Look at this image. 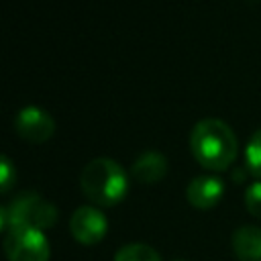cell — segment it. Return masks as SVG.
Here are the masks:
<instances>
[{
    "instance_id": "6da1fadb",
    "label": "cell",
    "mask_w": 261,
    "mask_h": 261,
    "mask_svg": "<svg viewBox=\"0 0 261 261\" xmlns=\"http://www.w3.org/2000/svg\"><path fill=\"white\" fill-rule=\"evenodd\" d=\"M190 151L202 167L210 171H224L237 159L239 143L224 120L202 118L190 133Z\"/></svg>"
},
{
    "instance_id": "7a4b0ae2",
    "label": "cell",
    "mask_w": 261,
    "mask_h": 261,
    "mask_svg": "<svg viewBox=\"0 0 261 261\" xmlns=\"http://www.w3.org/2000/svg\"><path fill=\"white\" fill-rule=\"evenodd\" d=\"M80 188L92 204L114 206L126 196L128 175L118 161L110 157H96L84 165L80 173Z\"/></svg>"
},
{
    "instance_id": "3957f363",
    "label": "cell",
    "mask_w": 261,
    "mask_h": 261,
    "mask_svg": "<svg viewBox=\"0 0 261 261\" xmlns=\"http://www.w3.org/2000/svg\"><path fill=\"white\" fill-rule=\"evenodd\" d=\"M57 222V208L37 192H20L8 206L0 208V228L4 232L31 228L47 230Z\"/></svg>"
},
{
    "instance_id": "277c9868",
    "label": "cell",
    "mask_w": 261,
    "mask_h": 261,
    "mask_svg": "<svg viewBox=\"0 0 261 261\" xmlns=\"http://www.w3.org/2000/svg\"><path fill=\"white\" fill-rule=\"evenodd\" d=\"M4 255L8 261H49L51 247L41 230L18 228L6 232Z\"/></svg>"
},
{
    "instance_id": "5b68a950",
    "label": "cell",
    "mask_w": 261,
    "mask_h": 261,
    "mask_svg": "<svg viewBox=\"0 0 261 261\" xmlns=\"http://www.w3.org/2000/svg\"><path fill=\"white\" fill-rule=\"evenodd\" d=\"M14 130L24 141L39 145V143H45L47 139H51V135L55 130V120L41 106H24L14 116Z\"/></svg>"
},
{
    "instance_id": "8992f818",
    "label": "cell",
    "mask_w": 261,
    "mask_h": 261,
    "mask_svg": "<svg viewBox=\"0 0 261 261\" xmlns=\"http://www.w3.org/2000/svg\"><path fill=\"white\" fill-rule=\"evenodd\" d=\"M71 237L82 245H96L104 239L108 230L106 216L96 206H80L69 218Z\"/></svg>"
},
{
    "instance_id": "52a82bcc",
    "label": "cell",
    "mask_w": 261,
    "mask_h": 261,
    "mask_svg": "<svg viewBox=\"0 0 261 261\" xmlns=\"http://www.w3.org/2000/svg\"><path fill=\"white\" fill-rule=\"evenodd\" d=\"M222 194H224V184L216 175H196L186 190L188 202L200 210H208L216 206Z\"/></svg>"
},
{
    "instance_id": "ba28073f",
    "label": "cell",
    "mask_w": 261,
    "mask_h": 261,
    "mask_svg": "<svg viewBox=\"0 0 261 261\" xmlns=\"http://www.w3.org/2000/svg\"><path fill=\"white\" fill-rule=\"evenodd\" d=\"M232 253L239 261H261V226L245 224L232 232Z\"/></svg>"
},
{
    "instance_id": "9c48e42d",
    "label": "cell",
    "mask_w": 261,
    "mask_h": 261,
    "mask_svg": "<svg viewBox=\"0 0 261 261\" xmlns=\"http://www.w3.org/2000/svg\"><path fill=\"white\" fill-rule=\"evenodd\" d=\"M167 173V159L157 151H147L139 155L130 167V175L141 184H157Z\"/></svg>"
},
{
    "instance_id": "30bf717a",
    "label": "cell",
    "mask_w": 261,
    "mask_h": 261,
    "mask_svg": "<svg viewBox=\"0 0 261 261\" xmlns=\"http://www.w3.org/2000/svg\"><path fill=\"white\" fill-rule=\"evenodd\" d=\"M114 261H161V257L153 247L143 243H133L120 247L118 253L114 255Z\"/></svg>"
},
{
    "instance_id": "8fae6325",
    "label": "cell",
    "mask_w": 261,
    "mask_h": 261,
    "mask_svg": "<svg viewBox=\"0 0 261 261\" xmlns=\"http://www.w3.org/2000/svg\"><path fill=\"white\" fill-rule=\"evenodd\" d=\"M245 163H247V169L251 171V175L261 177V128H257L247 143Z\"/></svg>"
},
{
    "instance_id": "7c38bea8",
    "label": "cell",
    "mask_w": 261,
    "mask_h": 261,
    "mask_svg": "<svg viewBox=\"0 0 261 261\" xmlns=\"http://www.w3.org/2000/svg\"><path fill=\"white\" fill-rule=\"evenodd\" d=\"M245 206H247L249 214H253L255 218H261V181H255L247 188Z\"/></svg>"
},
{
    "instance_id": "4fadbf2b",
    "label": "cell",
    "mask_w": 261,
    "mask_h": 261,
    "mask_svg": "<svg viewBox=\"0 0 261 261\" xmlns=\"http://www.w3.org/2000/svg\"><path fill=\"white\" fill-rule=\"evenodd\" d=\"M14 179H16V169H14L12 161L6 155H2L0 157V190L6 194L12 188Z\"/></svg>"
}]
</instances>
